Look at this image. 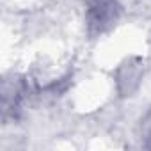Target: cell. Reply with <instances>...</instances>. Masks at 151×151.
Here are the masks:
<instances>
[{"label": "cell", "instance_id": "cell-1", "mask_svg": "<svg viewBox=\"0 0 151 151\" xmlns=\"http://www.w3.org/2000/svg\"><path fill=\"white\" fill-rule=\"evenodd\" d=\"M124 16L121 0H82V20L87 37L110 34Z\"/></svg>", "mask_w": 151, "mask_h": 151}, {"label": "cell", "instance_id": "cell-2", "mask_svg": "<svg viewBox=\"0 0 151 151\" xmlns=\"http://www.w3.org/2000/svg\"><path fill=\"white\" fill-rule=\"evenodd\" d=\"M144 78V64L132 57L126 59L123 64H119L117 73H116V84H117V93L121 96H133L137 89L140 87Z\"/></svg>", "mask_w": 151, "mask_h": 151}, {"label": "cell", "instance_id": "cell-3", "mask_svg": "<svg viewBox=\"0 0 151 151\" xmlns=\"http://www.w3.org/2000/svg\"><path fill=\"white\" fill-rule=\"evenodd\" d=\"M139 139L142 142V147L151 149V109L142 116L139 123Z\"/></svg>", "mask_w": 151, "mask_h": 151}]
</instances>
